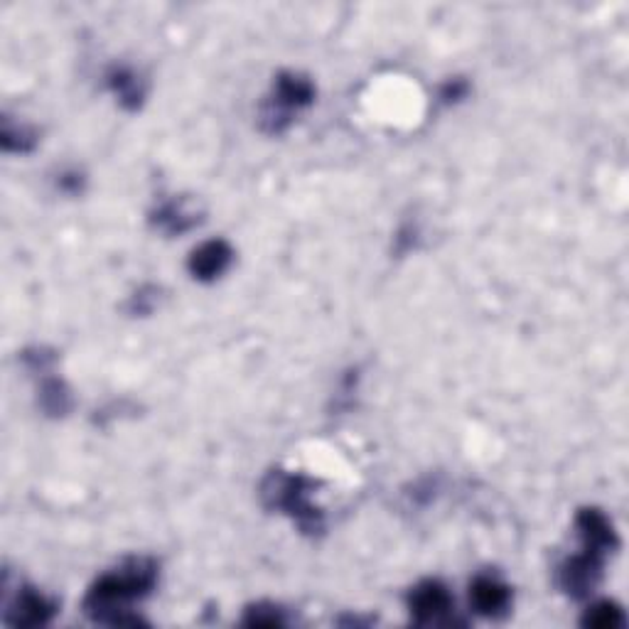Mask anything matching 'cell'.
I'll use <instances>...</instances> for the list:
<instances>
[{"mask_svg": "<svg viewBox=\"0 0 629 629\" xmlns=\"http://www.w3.org/2000/svg\"><path fill=\"white\" fill-rule=\"evenodd\" d=\"M161 303V288L157 285H143L138 288L131 298L126 303V312L133 314V318H147Z\"/></svg>", "mask_w": 629, "mask_h": 629, "instance_id": "cell-16", "label": "cell"}, {"mask_svg": "<svg viewBox=\"0 0 629 629\" xmlns=\"http://www.w3.org/2000/svg\"><path fill=\"white\" fill-rule=\"evenodd\" d=\"M470 603L483 617H504L512 607V588L492 573H483L472 580Z\"/></svg>", "mask_w": 629, "mask_h": 629, "instance_id": "cell-9", "label": "cell"}, {"mask_svg": "<svg viewBox=\"0 0 629 629\" xmlns=\"http://www.w3.org/2000/svg\"><path fill=\"white\" fill-rule=\"evenodd\" d=\"M421 242V229L413 221H406V224L399 227V231L394 234V252L396 256H406L411 254L415 246Z\"/></svg>", "mask_w": 629, "mask_h": 629, "instance_id": "cell-17", "label": "cell"}, {"mask_svg": "<svg viewBox=\"0 0 629 629\" xmlns=\"http://www.w3.org/2000/svg\"><path fill=\"white\" fill-rule=\"evenodd\" d=\"M157 563L153 559H128L121 568L108 570L85 598V613L101 625H138L141 617L131 615V605L153 593L157 586Z\"/></svg>", "mask_w": 629, "mask_h": 629, "instance_id": "cell-1", "label": "cell"}, {"mask_svg": "<svg viewBox=\"0 0 629 629\" xmlns=\"http://www.w3.org/2000/svg\"><path fill=\"white\" fill-rule=\"evenodd\" d=\"M106 85L118 97V104L128 111H138L145 99V87L141 77L128 67H111L106 74Z\"/></svg>", "mask_w": 629, "mask_h": 629, "instance_id": "cell-11", "label": "cell"}, {"mask_svg": "<svg viewBox=\"0 0 629 629\" xmlns=\"http://www.w3.org/2000/svg\"><path fill=\"white\" fill-rule=\"evenodd\" d=\"M605 556L580 549V553L561 563L559 568V588L573 600H586L593 595V590L603 580Z\"/></svg>", "mask_w": 629, "mask_h": 629, "instance_id": "cell-4", "label": "cell"}, {"mask_svg": "<svg viewBox=\"0 0 629 629\" xmlns=\"http://www.w3.org/2000/svg\"><path fill=\"white\" fill-rule=\"evenodd\" d=\"M627 622L622 607L617 603H609V600H600V603L590 605L582 615V625L595 627V629H615L622 627Z\"/></svg>", "mask_w": 629, "mask_h": 629, "instance_id": "cell-14", "label": "cell"}, {"mask_svg": "<svg viewBox=\"0 0 629 629\" xmlns=\"http://www.w3.org/2000/svg\"><path fill=\"white\" fill-rule=\"evenodd\" d=\"M318 483L298 472L271 470L264 477L258 497L268 512H281L300 526L303 534L320 536L325 531V514L312 502Z\"/></svg>", "mask_w": 629, "mask_h": 629, "instance_id": "cell-2", "label": "cell"}, {"mask_svg": "<svg viewBox=\"0 0 629 629\" xmlns=\"http://www.w3.org/2000/svg\"><path fill=\"white\" fill-rule=\"evenodd\" d=\"M37 401H40V409L48 413L50 419H64V415H67L74 406L69 386L57 376L42 378L40 396H37Z\"/></svg>", "mask_w": 629, "mask_h": 629, "instance_id": "cell-12", "label": "cell"}, {"mask_svg": "<svg viewBox=\"0 0 629 629\" xmlns=\"http://www.w3.org/2000/svg\"><path fill=\"white\" fill-rule=\"evenodd\" d=\"M205 211L190 197H175L151 211V224L168 236H182L202 224Z\"/></svg>", "mask_w": 629, "mask_h": 629, "instance_id": "cell-7", "label": "cell"}, {"mask_svg": "<svg viewBox=\"0 0 629 629\" xmlns=\"http://www.w3.org/2000/svg\"><path fill=\"white\" fill-rule=\"evenodd\" d=\"M234 261V248L224 239H209L200 244L188 258V271L194 281L211 283L221 279Z\"/></svg>", "mask_w": 629, "mask_h": 629, "instance_id": "cell-8", "label": "cell"}, {"mask_svg": "<svg viewBox=\"0 0 629 629\" xmlns=\"http://www.w3.org/2000/svg\"><path fill=\"white\" fill-rule=\"evenodd\" d=\"M85 172H79V170H64L60 175V180H57V188L62 192H67V194H79L81 190H85Z\"/></svg>", "mask_w": 629, "mask_h": 629, "instance_id": "cell-19", "label": "cell"}, {"mask_svg": "<svg viewBox=\"0 0 629 629\" xmlns=\"http://www.w3.org/2000/svg\"><path fill=\"white\" fill-rule=\"evenodd\" d=\"M406 605H409V613L415 625H440L448 622L455 603H452L448 586H442L436 578H428L411 588Z\"/></svg>", "mask_w": 629, "mask_h": 629, "instance_id": "cell-5", "label": "cell"}, {"mask_svg": "<svg viewBox=\"0 0 629 629\" xmlns=\"http://www.w3.org/2000/svg\"><path fill=\"white\" fill-rule=\"evenodd\" d=\"M576 531L580 536L582 549L600 553V556H609L617 551L619 539L615 531V524L609 522L605 512H600L595 506H586L576 514Z\"/></svg>", "mask_w": 629, "mask_h": 629, "instance_id": "cell-6", "label": "cell"}, {"mask_svg": "<svg viewBox=\"0 0 629 629\" xmlns=\"http://www.w3.org/2000/svg\"><path fill=\"white\" fill-rule=\"evenodd\" d=\"M314 101V85L300 72H281L273 81V89L261 106V131L268 136H281L291 128L293 114L308 108Z\"/></svg>", "mask_w": 629, "mask_h": 629, "instance_id": "cell-3", "label": "cell"}, {"mask_svg": "<svg viewBox=\"0 0 629 629\" xmlns=\"http://www.w3.org/2000/svg\"><path fill=\"white\" fill-rule=\"evenodd\" d=\"M244 625L246 627H281V625H285L283 607L273 605V603L252 605L244 615Z\"/></svg>", "mask_w": 629, "mask_h": 629, "instance_id": "cell-15", "label": "cell"}, {"mask_svg": "<svg viewBox=\"0 0 629 629\" xmlns=\"http://www.w3.org/2000/svg\"><path fill=\"white\" fill-rule=\"evenodd\" d=\"M57 615V603L35 588H23L8 609L5 622L15 627H40Z\"/></svg>", "mask_w": 629, "mask_h": 629, "instance_id": "cell-10", "label": "cell"}, {"mask_svg": "<svg viewBox=\"0 0 629 629\" xmlns=\"http://www.w3.org/2000/svg\"><path fill=\"white\" fill-rule=\"evenodd\" d=\"M467 94H470L467 79L455 77V79H448L446 85L438 89V101H440V104H446V106H452V104H458V101L465 99Z\"/></svg>", "mask_w": 629, "mask_h": 629, "instance_id": "cell-18", "label": "cell"}, {"mask_svg": "<svg viewBox=\"0 0 629 629\" xmlns=\"http://www.w3.org/2000/svg\"><path fill=\"white\" fill-rule=\"evenodd\" d=\"M0 143L8 153H30L37 145V131L25 124H13L11 118H3V131H0Z\"/></svg>", "mask_w": 629, "mask_h": 629, "instance_id": "cell-13", "label": "cell"}]
</instances>
